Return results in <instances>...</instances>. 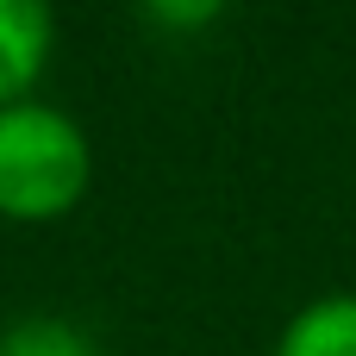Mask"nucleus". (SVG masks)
<instances>
[{"mask_svg":"<svg viewBox=\"0 0 356 356\" xmlns=\"http://www.w3.org/2000/svg\"><path fill=\"white\" fill-rule=\"evenodd\" d=\"M88 181H94V144L63 106L19 100L0 113V219L50 225L81 207Z\"/></svg>","mask_w":356,"mask_h":356,"instance_id":"obj_1","label":"nucleus"},{"mask_svg":"<svg viewBox=\"0 0 356 356\" xmlns=\"http://www.w3.org/2000/svg\"><path fill=\"white\" fill-rule=\"evenodd\" d=\"M50 50H56V19L38 0H0V113L38 100Z\"/></svg>","mask_w":356,"mask_h":356,"instance_id":"obj_2","label":"nucleus"},{"mask_svg":"<svg viewBox=\"0 0 356 356\" xmlns=\"http://www.w3.org/2000/svg\"><path fill=\"white\" fill-rule=\"evenodd\" d=\"M275 356H356V294L338 288V294L307 300V307L282 325Z\"/></svg>","mask_w":356,"mask_h":356,"instance_id":"obj_3","label":"nucleus"},{"mask_svg":"<svg viewBox=\"0 0 356 356\" xmlns=\"http://www.w3.org/2000/svg\"><path fill=\"white\" fill-rule=\"evenodd\" d=\"M0 356H100V350L69 319H19L13 332H0Z\"/></svg>","mask_w":356,"mask_h":356,"instance_id":"obj_4","label":"nucleus"}]
</instances>
